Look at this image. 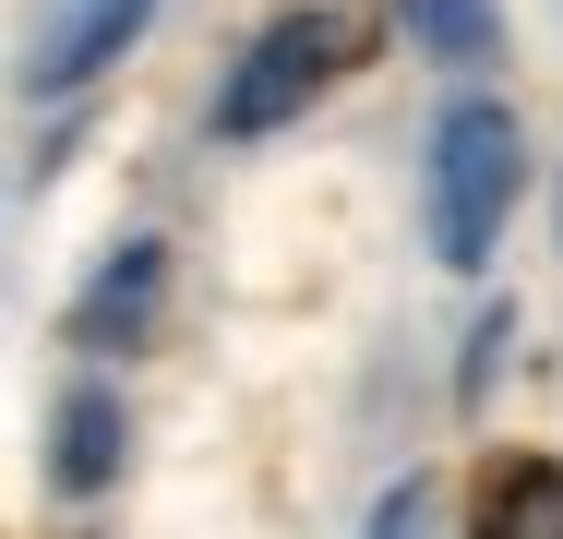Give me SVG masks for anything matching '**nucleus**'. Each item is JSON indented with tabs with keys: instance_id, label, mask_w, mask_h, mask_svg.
<instances>
[{
	"instance_id": "f257e3e1",
	"label": "nucleus",
	"mask_w": 563,
	"mask_h": 539,
	"mask_svg": "<svg viewBox=\"0 0 563 539\" xmlns=\"http://www.w3.org/2000/svg\"><path fill=\"white\" fill-rule=\"evenodd\" d=\"M516 193H528V132H516V108L504 97H444L432 156H420V228H432V252H444L455 276L492 264Z\"/></svg>"
},
{
	"instance_id": "f03ea898",
	"label": "nucleus",
	"mask_w": 563,
	"mask_h": 539,
	"mask_svg": "<svg viewBox=\"0 0 563 539\" xmlns=\"http://www.w3.org/2000/svg\"><path fill=\"white\" fill-rule=\"evenodd\" d=\"M372 61V12H347V0H312V12H276L240 61H228L217 85V132L228 144H264V132H288L300 108H324Z\"/></svg>"
},
{
	"instance_id": "7ed1b4c3",
	"label": "nucleus",
	"mask_w": 563,
	"mask_h": 539,
	"mask_svg": "<svg viewBox=\"0 0 563 539\" xmlns=\"http://www.w3.org/2000/svg\"><path fill=\"white\" fill-rule=\"evenodd\" d=\"M144 24H156V0H36V24H24V85H36V97L97 85Z\"/></svg>"
},
{
	"instance_id": "20e7f679",
	"label": "nucleus",
	"mask_w": 563,
	"mask_h": 539,
	"mask_svg": "<svg viewBox=\"0 0 563 539\" xmlns=\"http://www.w3.org/2000/svg\"><path fill=\"white\" fill-rule=\"evenodd\" d=\"M156 312H168V240H120L109 264L85 276V300H73V348H144L156 336Z\"/></svg>"
},
{
	"instance_id": "39448f33",
	"label": "nucleus",
	"mask_w": 563,
	"mask_h": 539,
	"mask_svg": "<svg viewBox=\"0 0 563 539\" xmlns=\"http://www.w3.org/2000/svg\"><path fill=\"white\" fill-rule=\"evenodd\" d=\"M120 443H132V420H120L109 384H73L60 408H48V480L85 504V492H109L120 480Z\"/></svg>"
},
{
	"instance_id": "423d86ee",
	"label": "nucleus",
	"mask_w": 563,
	"mask_h": 539,
	"mask_svg": "<svg viewBox=\"0 0 563 539\" xmlns=\"http://www.w3.org/2000/svg\"><path fill=\"white\" fill-rule=\"evenodd\" d=\"M396 24L420 36V61H455V73L504 61V0H396Z\"/></svg>"
},
{
	"instance_id": "0eeeda50",
	"label": "nucleus",
	"mask_w": 563,
	"mask_h": 539,
	"mask_svg": "<svg viewBox=\"0 0 563 539\" xmlns=\"http://www.w3.org/2000/svg\"><path fill=\"white\" fill-rule=\"evenodd\" d=\"M479 539H540L563 528V468H540V455H516V468H492L479 480V516H467Z\"/></svg>"
},
{
	"instance_id": "6e6552de",
	"label": "nucleus",
	"mask_w": 563,
	"mask_h": 539,
	"mask_svg": "<svg viewBox=\"0 0 563 539\" xmlns=\"http://www.w3.org/2000/svg\"><path fill=\"white\" fill-rule=\"evenodd\" d=\"M432 504H444L432 480H396V492L372 504V528H360V539H420V528H432Z\"/></svg>"
}]
</instances>
